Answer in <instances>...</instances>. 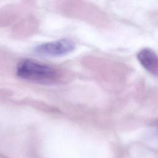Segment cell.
<instances>
[{
    "mask_svg": "<svg viewBox=\"0 0 158 158\" xmlns=\"http://www.w3.org/2000/svg\"><path fill=\"white\" fill-rule=\"evenodd\" d=\"M16 73L20 78L40 83H52L58 78L55 69L31 59L22 60L18 64Z\"/></svg>",
    "mask_w": 158,
    "mask_h": 158,
    "instance_id": "cell-1",
    "label": "cell"
},
{
    "mask_svg": "<svg viewBox=\"0 0 158 158\" xmlns=\"http://www.w3.org/2000/svg\"><path fill=\"white\" fill-rule=\"evenodd\" d=\"M75 48V43L74 41L65 38L38 45L35 48V51L41 56L59 57L71 52Z\"/></svg>",
    "mask_w": 158,
    "mask_h": 158,
    "instance_id": "cell-2",
    "label": "cell"
},
{
    "mask_svg": "<svg viewBox=\"0 0 158 158\" xmlns=\"http://www.w3.org/2000/svg\"><path fill=\"white\" fill-rule=\"evenodd\" d=\"M138 59L149 72L158 75V56L151 49L144 48L138 53Z\"/></svg>",
    "mask_w": 158,
    "mask_h": 158,
    "instance_id": "cell-3",
    "label": "cell"
}]
</instances>
